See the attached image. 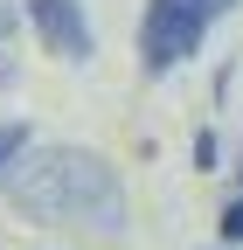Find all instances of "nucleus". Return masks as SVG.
<instances>
[{
  "label": "nucleus",
  "instance_id": "1",
  "mask_svg": "<svg viewBox=\"0 0 243 250\" xmlns=\"http://www.w3.org/2000/svg\"><path fill=\"white\" fill-rule=\"evenodd\" d=\"M7 195L35 223H70V229H90V236H111L125 223V188H118L111 160L90 146H49L35 160H14Z\"/></svg>",
  "mask_w": 243,
  "mask_h": 250
},
{
  "label": "nucleus",
  "instance_id": "3",
  "mask_svg": "<svg viewBox=\"0 0 243 250\" xmlns=\"http://www.w3.org/2000/svg\"><path fill=\"white\" fill-rule=\"evenodd\" d=\"M28 21H35V35H42L49 56H63V62H83V56H90L83 0H28Z\"/></svg>",
  "mask_w": 243,
  "mask_h": 250
},
{
  "label": "nucleus",
  "instance_id": "2",
  "mask_svg": "<svg viewBox=\"0 0 243 250\" xmlns=\"http://www.w3.org/2000/svg\"><path fill=\"white\" fill-rule=\"evenodd\" d=\"M202 28H208V14L195 7V0H153L146 21H139V56H146V70L167 77L174 62H188V56L202 49Z\"/></svg>",
  "mask_w": 243,
  "mask_h": 250
},
{
  "label": "nucleus",
  "instance_id": "6",
  "mask_svg": "<svg viewBox=\"0 0 243 250\" xmlns=\"http://www.w3.org/2000/svg\"><path fill=\"white\" fill-rule=\"evenodd\" d=\"M195 7H202L208 21H216V14H229V7H236V0H195Z\"/></svg>",
  "mask_w": 243,
  "mask_h": 250
},
{
  "label": "nucleus",
  "instance_id": "5",
  "mask_svg": "<svg viewBox=\"0 0 243 250\" xmlns=\"http://www.w3.org/2000/svg\"><path fill=\"white\" fill-rule=\"evenodd\" d=\"M223 236H229V243H236V236H243V195H236V202H229V208H223Z\"/></svg>",
  "mask_w": 243,
  "mask_h": 250
},
{
  "label": "nucleus",
  "instance_id": "4",
  "mask_svg": "<svg viewBox=\"0 0 243 250\" xmlns=\"http://www.w3.org/2000/svg\"><path fill=\"white\" fill-rule=\"evenodd\" d=\"M28 153V125L21 118H0V181H7V167Z\"/></svg>",
  "mask_w": 243,
  "mask_h": 250
}]
</instances>
